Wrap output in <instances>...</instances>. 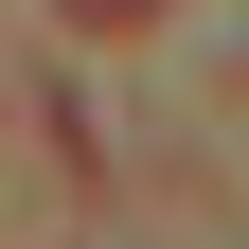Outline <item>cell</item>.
<instances>
[{"instance_id":"1","label":"cell","mask_w":249,"mask_h":249,"mask_svg":"<svg viewBox=\"0 0 249 249\" xmlns=\"http://www.w3.org/2000/svg\"><path fill=\"white\" fill-rule=\"evenodd\" d=\"M71 18H89V36H124V18H160V0H71Z\"/></svg>"}]
</instances>
